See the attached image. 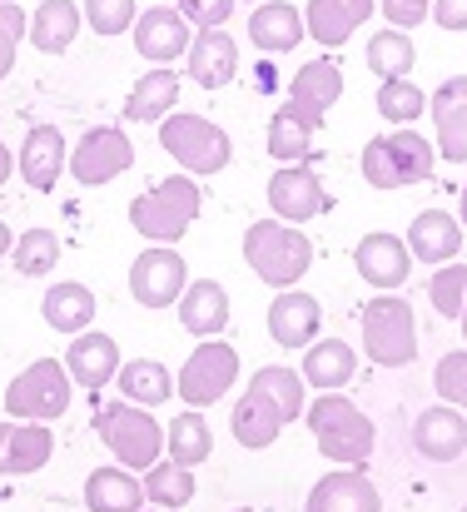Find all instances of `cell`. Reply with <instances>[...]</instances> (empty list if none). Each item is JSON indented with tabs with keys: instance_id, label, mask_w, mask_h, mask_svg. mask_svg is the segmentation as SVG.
<instances>
[{
	"instance_id": "9c48e42d",
	"label": "cell",
	"mask_w": 467,
	"mask_h": 512,
	"mask_svg": "<svg viewBox=\"0 0 467 512\" xmlns=\"http://www.w3.org/2000/svg\"><path fill=\"white\" fill-rule=\"evenodd\" d=\"M70 393H75V378H70L65 358H35L5 388V413L25 418V423H55L70 413Z\"/></svg>"
},
{
	"instance_id": "44dd1931",
	"label": "cell",
	"mask_w": 467,
	"mask_h": 512,
	"mask_svg": "<svg viewBox=\"0 0 467 512\" xmlns=\"http://www.w3.org/2000/svg\"><path fill=\"white\" fill-rule=\"evenodd\" d=\"M55 453V433L50 423H0V473L5 478H25L40 473Z\"/></svg>"
},
{
	"instance_id": "7bdbcfd3",
	"label": "cell",
	"mask_w": 467,
	"mask_h": 512,
	"mask_svg": "<svg viewBox=\"0 0 467 512\" xmlns=\"http://www.w3.org/2000/svg\"><path fill=\"white\" fill-rule=\"evenodd\" d=\"M135 0H85V25L95 35H120V30H135Z\"/></svg>"
},
{
	"instance_id": "7c38bea8",
	"label": "cell",
	"mask_w": 467,
	"mask_h": 512,
	"mask_svg": "<svg viewBox=\"0 0 467 512\" xmlns=\"http://www.w3.org/2000/svg\"><path fill=\"white\" fill-rule=\"evenodd\" d=\"M189 289V264L174 244H150L135 264H130V294L145 309H169L179 304V294Z\"/></svg>"
},
{
	"instance_id": "5bb4252c",
	"label": "cell",
	"mask_w": 467,
	"mask_h": 512,
	"mask_svg": "<svg viewBox=\"0 0 467 512\" xmlns=\"http://www.w3.org/2000/svg\"><path fill=\"white\" fill-rule=\"evenodd\" d=\"M189 45H194V35H189V20H184L179 5H150V10L135 15V50H140L150 65L184 60Z\"/></svg>"
},
{
	"instance_id": "681fc988",
	"label": "cell",
	"mask_w": 467,
	"mask_h": 512,
	"mask_svg": "<svg viewBox=\"0 0 467 512\" xmlns=\"http://www.w3.org/2000/svg\"><path fill=\"white\" fill-rule=\"evenodd\" d=\"M10 170H15V160H10V150H5V145H0V184H5V179H10Z\"/></svg>"
},
{
	"instance_id": "52a82bcc",
	"label": "cell",
	"mask_w": 467,
	"mask_h": 512,
	"mask_svg": "<svg viewBox=\"0 0 467 512\" xmlns=\"http://www.w3.org/2000/svg\"><path fill=\"white\" fill-rule=\"evenodd\" d=\"M159 145H164V155H169L179 170L194 174V179L229 170V160H234V140H229L214 120L189 115V110H174V115L159 120Z\"/></svg>"
},
{
	"instance_id": "4fadbf2b",
	"label": "cell",
	"mask_w": 467,
	"mask_h": 512,
	"mask_svg": "<svg viewBox=\"0 0 467 512\" xmlns=\"http://www.w3.org/2000/svg\"><path fill=\"white\" fill-rule=\"evenodd\" d=\"M353 269H358L363 284L393 294V289H403L408 274H413V249H408V239H398V234H388V229H373V234L358 239Z\"/></svg>"
},
{
	"instance_id": "ac0fdd59",
	"label": "cell",
	"mask_w": 467,
	"mask_h": 512,
	"mask_svg": "<svg viewBox=\"0 0 467 512\" xmlns=\"http://www.w3.org/2000/svg\"><path fill=\"white\" fill-rule=\"evenodd\" d=\"M428 115L438 125V155L448 165H467V75L443 80L428 95Z\"/></svg>"
},
{
	"instance_id": "e0dca14e",
	"label": "cell",
	"mask_w": 467,
	"mask_h": 512,
	"mask_svg": "<svg viewBox=\"0 0 467 512\" xmlns=\"http://www.w3.org/2000/svg\"><path fill=\"white\" fill-rule=\"evenodd\" d=\"M413 448L428 463H453L467 453V413L453 403H433L428 413H418L413 423Z\"/></svg>"
},
{
	"instance_id": "d6a6232c",
	"label": "cell",
	"mask_w": 467,
	"mask_h": 512,
	"mask_svg": "<svg viewBox=\"0 0 467 512\" xmlns=\"http://www.w3.org/2000/svg\"><path fill=\"white\" fill-rule=\"evenodd\" d=\"M353 368H358V353H353V343L343 339H318L304 348V383L318 388V393H333V388H343V383H353Z\"/></svg>"
},
{
	"instance_id": "f546056e",
	"label": "cell",
	"mask_w": 467,
	"mask_h": 512,
	"mask_svg": "<svg viewBox=\"0 0 467 512\" xmlns=\"http://www.w3.org/2000/svg\"><path fill=\"white\" fill-rule=\"evenodd\" d=\"M373 5H378V0H309L304 25H309V35L318 45L338 50V45H348L353 30L373 15Z\"/></svg>"
},
{
	"instance_id": "836d02e7",
	"label": "cell",
	"mask_w": 467,
	"mask_h": 512,
	"mask_svg": "<svg viewBox=\"0 0 467 512\" xmlns=\"http://www.w3.org/2000/svg\"><path fill=\"white\" fill-rule=\"evenodd\" d=\"M313 135H318V125L309 115H299L294 105H279L274 120H269V155L279 165H299L313 155Z\"/></svg>"
},
{
	"instance_id": "f35d334b",
	"label": "cell",
	"mask_w": 467,
	"mask_h": 512,
	"mask_svg": "<svg viewBox=\"0 0 467 512\" xmlns=\"http://www.w3.org/2000/svg\"><path fill=\"white\" fill-rule=\"evenodd\" d=\"M10 259H15V269H20L25 279H40V274H50V269L60 264V234L35 224V229L15 234V249H10Z\"/></svg>"
},
{
	"instance_id": "816d5d0a",
	"label": "cell",
	"mask_w": 467,
	"mask_h": 512,
	"mask_svg": "<svg viewBox=\"0 0 467 512\" xmlns=\"http://www.w3.org/2000/svg\"><path fill=\"white\" fill-rule=\"evenodd\" d=\"M458 324H463V343H467V309H463V319H458Z\"/></svg>"
},
{
	"instance_id": "277c9868",
	"label": "cell",
	"mask_w": 467,
	"mask_h": 512,
	"mask_svg": "<svg viewBox=\"0 0 467 512\" xmlns=\"http://www.w3.org/2000/svg\"><path fill=\"white\" fill-rule=\"evenodd\" d=\"M199 209H204L199 179L194 174H169V179H159L155 189L130 199V224L150 244H179L189 234V224L199 219Z\"/></svg>"
},
{
	"instance_id": "b9f144b4",
	"label": "cell",
	"mask_w": 467,
	"mask_h": 512,
	"mask_svg": "<svg viewBox=\"0 0 467 512\" xmlns=\"http://www.w3.org/2000/svg\"><path fill=\"white\" fill-rule=\"evenodd\" d=\"M433 388H438L443 403H453V408H463L467 413V348H453V353L438 358V368H433Z\"/></svg>"
},
{
	"instance_id": "bcb514c9",
	"label": "cell",
	"mask_w": 467,
	"mask_h": 512,
	"mask_svg": "<svg viewBox=\"0 0 467 512\" xmlns=\"http://www.w3.org/2000/svg\"><path fill=\"white\" fill-rule=\"evenodd\" d=\"M378 10H383L388 25L408 30V25H423L433 15V0H378Z\"/></svg>"
},
{
	"instance_id": "6da1fadb",
	"label": "cell",
	"mask_w": 467,
	"mask_h": 512,
	"mask_svg": "<svg viewBox=\"0 0 467 512\" xmlns=\"http://www.w3.org/2000/svg\"><path fill=\"white\" fill-rule=\"evenodd\" d=\"M304 373L299 368H279V363H269V368H259L254 378H249V388L239 393V403H234V418H229V433H234V443L239 448H249V453H264V448H274L279 443V433L294 423V418H304Z\"/></svg>"
},
{
	"instance_id": "c3c4849f",
	"label": "cell",
	"mask_w": 467,
	"mask_h": 512,
	"mask_svg": "<svg viewBox=\"0 0 467 512\" xmlns=\"http://www.w3.org/2000/svg\"><path fill=\"white\" fill-rule=\"evenodd\" d=\"M10 249H15V234H10V224H5V219H0V259H5V254H10Z\"/></svg>"
},
{
	"instance_id": "5b68a950",
	"label": "cell",
	"mask_w": 467,
	"mask_h": 512,
	"mask_svg": "<svg viewBox=\"0 0 467 512\" xmlns=\"http://www.w3.org/2000/svg\"><path fill=\"white\" fill-rule=\"evenodd\" d=\"M438 165V145L423 140L413 125H398L393 135H378L363 145V179L373 189H408L423 184Z\"/></svg>"
},
{
	"instance_id": "ee69618b",
	"label": "cell",
	"mask_w": 467,
	"mask_h": 512,
	"mask_svg": "<svg viewBox=\"0 0 467 512\" xmlns=\"http://www.w3.org/2000/svg\"><path fill=\"white\" fill-rule=\"evenodd\" d=\"M25 25H30V15L20 10V0H0V80L15 70V50L25 40Z\"/></svg>"
},
{
	"instance_id": "f5cc1de1",
	"label": "cell",
	"mask_w": 467,
	"mask_h": 512,
	"mask_svg": "<svg viewBox=\"0 0 467 512\" xmlns=\"http://www.w3.org/2000/svg\"><path fill=\"white\" fill-rule=\"evenodd\" d=\"M140 512H169V508H140Z\"/></svg>"
},
{
	"instance_id": "f6af8a7d",
	"label": "cell",
	"mask_w": 467,
	"mask_h": 512,
	"mask_svg": "<svg viewBox=\"0 0 467 512\" xmlns=\"http://www.w3.org/2000/svg\"><path fill=\"white\" fill-rule=\"evenodd\" d=\"M174 5L184 10L189 25H199V30H219V25H229V15H234L239 0H174Z\"/></svg>"
},
{
	"instance_id": "d4e9b609",
	"label": "cell",
	"mask_w": 467,
	"mask_h": 512,
	"mask_svg": "<svg viewBox=\"0 0 467 512\" xmlns=\"http://www.w3.org/2000/svg\"><path fill=\"white\" fill-rule=\"evenodd\" d=\"M408 249L418 264H453L463 249V219H453L448 209H423L408 224Z\"/></svg>"
},
{
	"instance_id": "8fae6325",
	"label": "cell",
	"mask_w": 467,
	"mask_h": 512,
	"mask_svg": "<svg viewBox=\"0 0 467 512\" xmlns=\"http://www.w3.org/2000/svg\"><path fill=\"white\" fill-rule=\"evenodd\" d=\"M130 165H135V145H130V135L120 125H95L70 150V174H75L80 189H100V184L120 179Z\"/></svg>"
},
{
	"instance_id": "30bf717a",
	"label": "cell",
	"mask_w": 467,
	"mask_h": 512,
	"mask_svg": "<svg viewBox=\"0 0 467 512\" xmlns=\"http://www.w3.org/2000/svg\"><path fill=\"white\" fill-rule=\"evenodd\" d=\"M234 383H239V348L224 343V339L199 343V348L184 358V368L174 373V393H179L189 408H209V403H219Z\"/></svg>"
},
{
	"instance_id": "603a6c76",
	"label": "cell",
	"mask_w": 467,
	"mask_h": 512,
	"mask_svg": "<svg viewBox=\"0 0 467 512\" xmlns=\"http://www.w3.org/2000/svg\"><path fill=\"white\" fill-rule=\"evenodd\" d=\"M179 324L194 339H219L229 329V294L219 279H189V289L179 294Z\"/></svg>"
},
{
	"instance_id": "e575fe53",
	"label": "cell",
	"mask_w": 467,
	"mask_h": 512,
	"mask_svg": "<svg viewBox=\"0 0 467 512\" xmlns=\"http://www.w3.org/2000/svg\"><path fill=\"white\" fill-rule=\"evenodd\" d=\"M115 378H120V398H130L140 408H159L174 393V373L159 358H130V363H120Z\"/></svg>"
},
{
	"instance_id": "d6986e66",
	"label": "cell",
	"mask_w": 467,
	"mask_h": 512,
	"mask_svg": "<svg viewBox=\"0 0 467 512\" xmlns=\"http://www.w3.org/2000/svg\"><path fill=\"white\" fill-rule=\"evenodd\" d=\"M304 512H383V498L363 468H333L309 488Z\"/></svg>"
},
{
	"instance_id": "3957f363",
	"label": "cell",
	"mask_w": 467,
	"mask_h": 512,
	"mask_svg": "<svg viewBox=\"0 0 467 512\" xmlns=\"http://www.w3.org/2000/svg\"><path fill=\"white\" fill-rule=\"evenodd\" d=\"M244 264L269 289H294L313 269V239L284 219H259L244 229Z\"/></svg>"
},
{
	"instance_id": "f1b7e54d",
	"label": "cell",
	"mask_w": 467,
	"mask_h": 512,
	"mask_svg": "<svg viewBox=\"0 0 467 512\" xmlns=\"http://www.w3.org/2000/svg\"><path fill=\"white\" fill-rule=\"evenodd\" d=\"M95 294L80 284V279H60V284H50L45 289V299H40V319L55 329V334H85L90 324H95Z\"/></svg>"
},
{
	"instance_id": "484cf974",
	"label": "cell",
	"mask_w": 467,
	"mask_h": 512,
	"mask_svg": "<svg viewBox=\"0 0 467 512\" xmlns=\"http://www.w3.org/2000/svg\"><path fill=\"white\" fill-rule=\"evenodd\" d=\"M338 95H343V70L333 60H309L289 80V105L299 115H309L313 125H323V115H328V105H338Z\"/></svg>"
},
{
	"instance_id": "7402d4cb",
	"label": "cell",
	"mask_w": 467,
	"mask_h": 512,
	"mask_svg": "<svg viewBox=\"0 0 467 512\" xmlns=\"http://www.w3.org/2000/svg\"><path fill=\"white\" fill-rule=\"evenodd\" d=\"M323 324V304L304 289H279V299L269 304V334L279 348H309Z\"/></svg>"
},
{
	"instance_id": "d590c367",
	"label": "cell",
	"mask_w": 467,
	"mask_h": 512,
	"mask_svg": "<svg viewBox=\"0 0 467 512\" xmlns=\"http://www.w3.org/2000/svg\"><path fill=\"white\" fill-rule=\"evenodd\" d=\"M164 448H169V458L184 463V468L209 463V453H214V433H209V423H204V408L179 413V418L164 428Z\"/></svg>"
},
{
	"instance_id": "7dc6e473",
	"label": "cell",
	"mask_w": 467,
	"mask_h": 512,
	"mask_svg": "<svg viewBox=\"0 0 467 512\" xmlns=\"http://www.w3.org/2000/svg\"><path fill=\"white\" fill-rule=\"evenodd\" d=\"M433 20L443 30H467V0H433Z\"/></svg>"
},
{
	"instance_id": "8d00e7d4",
	"label": "cell",
	"mask_w": 467,
	"mask_h": 512,
	"mask_svg": "<svg viewBox=\"0 0 467 512\" xmlns=\"http://www.w3.org/2000/svg\"><path fill=\"white\" fill-rule=\"evenodd\" d=\"M413 65H418V50H413V35H408V30L388 25V30H378V35L368 40V70H373L378 80L413 75Z\"/></svg>"
},
{
	"instance_id": "83f0119b",
	"label": "cell",
	"mask_w": 467,
	"mask_h": 512,
	"mask_svg": "<svg viewBox=\"0 0 467 512\" xmlns=\"http://www.w3.org/2000/svg\"><path fill=\"white\" fill-rule=\"evenodd\" d=\"M174 105H179V75L169 65H155V70H145L135 80V90L125 95L120 115L130 125H159L164 115H174Z\"/></svg>"
},
{
	"instance_id": "db71d44e",
	"label": "cell",
	"mask_w": 467,
	"mask_h": 512,
	"mask_svg": "<svg viewBox=\"0 0 467 512\" xmlns=\"http://www.w3.org/2000/svg\"><path fill=\"white\" fill-rule=\"evenodd\" d=\"M463 512H467V508H463Z\"/></svg>"
},
{
	"instance_id": "1f68e13d",
	"label": "cell",
	"mask_w": 467,
	"mask_h": 512,
	"mask_svg": "<svg viewBox=\"0 0 467 512\" xmlns=\"http://www.w3.org/2000/svg\"><path fill=\"white\" fill-rule=\"evenodd\" d=\"M145 498V478L130 468H95L85 478V508L90 512H140Z\"/></svg>"
},
{
	"instance_id": "8992f818",
	"label": "cell",
	"mask_w": 467,
	"mask_h": 512,
	"mask_svg": "<svg viewBox=\"0 0 467 512\" xmlns=\"http://www.w3.org/2000/svg\"><path fill=\"white\" fill-rule=\"evenodd\" d=\"M358 334H363L368 363L378 368H408L418 358V319H413V304L398 294L368 299L358 314Z\"/></svg>"
},
{
	"instance_id": "2e32d148",
	"label": "cell",
	"mask_w": 467,
	"mask_h": 512,
	"mask_svg": "<svg viewBox=\"0 0 467 512\" xmlns=\"http://www.w3.org/2000/svg\"><path fill=\"white\" fill-rule=\"evenodd\" d=\"M15 170H20V179H25L35 194H50V189L60 184V174L70 170V145H65V135H60L55 125H30V135H25V145H20V155H15Z\"/></svg>"
},
{
	"instance_id": "ba28073f",
	"label": "cell",
	"mask_w": 467,
	"mask_h": 512,
	"mask_svg": "<svg viewBox=\"0 0 467 512\" xmlns=\"http://www.w3.org/2000/svg\"><path fill=\"white\" fill-rule=\"evenodd\" d=\"M95 433H100V443L120 458V468H130V473H145V468L159 463V448H164L159 418L150 408L130 403V398L105 403V408L95 413Z\"/></svg>"
},
{
	"instance_id": "74e56055",
	"label": "cell",
	"mask_w": 467,
	"mask_h": 512,
	"mask_svg": "<svg viewBox=\"0 0 467 512\" xmlns=\"http://www.w3.org/2000/svg\"><path fill=\"white\" fill-rule=\"evenodd\" d=\"M194 488H199V478H194V468H184V463H155V468H145V498L155 503V508H169L179 512L184 503H194Z\"/></svg>"
},
{
	"instance_id": "4dcf8cb0",
	"label": "cell",
	"mask_w": 467,
	"mask_h": 512,
	"mask_svg": "<svg viewBox=\"0 0 467 512\" xmlns=\"http://www.w3.org/2000/svg\"><path fill=\"white\" fill-rule=\"evenodd\" d=\"M80 35V5L75 0H40L30 25H25V40L40 50V55H65Z\"/></svg>"
},
{
	"instance_id": "ab89813d",
	"label": "cell",
	"mask_w": 467,
	"mask_h": 512,
	"mask_svg": "<svg viewBox=\"0 0 467 512\" xmlns=\"http://www.w3.org/2000/svg\"><path fill=\"white\" fill-rule=\"evenodd\" d=\"M373 105H378V115H383L388 125H413V120L428 110V95H423L408 75H393V80L378 85V100H373Z\"/></svg>"
},
{
	"instance_id": "ffe728a7",
	"label": "cell",
	"mask_w": 467,
	"mask_h": 512,
	"mask_svg": "<svg viewBox=\"0 0 467 512\" xmlns=\"http://www.w3.org/2000/svg\"><path fill=\"white\" fill-rule=\"evenodd\" d=\"M184 70L199 90H224L234 75H239V45L234 35L219 25V30H199L189 55H184Z\"/></svg>"
},
{
	"instance_id": "4316f807",
	"label": "cell",
	"mask_w": 467,
	"mask_h": 512,
	"mask_svg": "<svg viewBox=\"0 0 467 512\" xmlns=\"http://www.w3.org/2000/svg\"><path fill=\"white\" fill-rule=\"evenodd\" d=\"M65 368H70V378H75L80 388H105V383H115V373H120V343L110 339V334L85 329V334H75V343L65 348Z\"/></svg>"
},
{
	"instance_id": "f907efd6",
	"label": "cell",
	"mask_w": 467,
	"mask_h": 512,
	"mask_svg": "<svg viewBox=\"0 0 467 512\" xmlns=\"http://www.w3.org/2000/svg\"><path fill=\"white\" fill-rule=\"evenodd\" d=\"M458 219H463V224H467V179H463V214H458Z\"/></svg>"
},
{
	"instance_id": "9a60e30c",
	"label": "cell",
	"mask_w": 467,
	"mask_h": 512,
	"mask_svg": "<svg viewBox=\"0 0 467 512\" xmlns=\"http://www.w3.org/2000/svg\"><path fill=\"white\" fill-rule=\"evenodd\" d=\"M264 194H269V209H274L284 224H309V219H318V214L328 209L323 179L313 170H304V165H279Z\"/></svg>"
},
{
	"instance_id": "60d3db41",
	"label": "cell",
	"mask_w": 467,
	"mask_h": 512,
	"mask_svg": "<svg viewBox=\"0 0 467 512\" xmlns=\"http://www.w3.org/2000/svg\"><path fill=\"white\" fill-rule=\"evenodd\" d=\"M428 299L443 319H463L467 309V264H443L433 279H428Z\"/></svg>"
},
{
	"instance_id": "7a4b0ae2",
	"label": "cell",
	"mask_w": 467,
	"mask_h": 512,
	"mask_svg": "<svg viewBox=\"0 0 467 512\" xmlns=\"http://www.w3.org/2000/svg\"><path fill=\"white\" fill-rule=\"evenodd\" d=\"M304 418H309L313 443H318V453H323L328 463L363 468V463L373 458L378 428H373V418H368V413H363L353 398H343V388H333V393H318L309 408H304Z\"/></svg>"
},
{
	"instance_id": "cb8c5ba5",
	"label": "cell",
	"mask_w": 467,
	"mask_h": 512,
	"mask_svg": "<svg viewBox=\"0 0 467 512\" xmlns=\"http://www.w3.org/2000/svg\"><path fill=\"white\" fill-rule=\"evenodd\" d=\"M304 35H309L304 10L289 5V0H259V10L249 15V40H254L264 55H289Z\"/></svg>"
}]
</instances>
